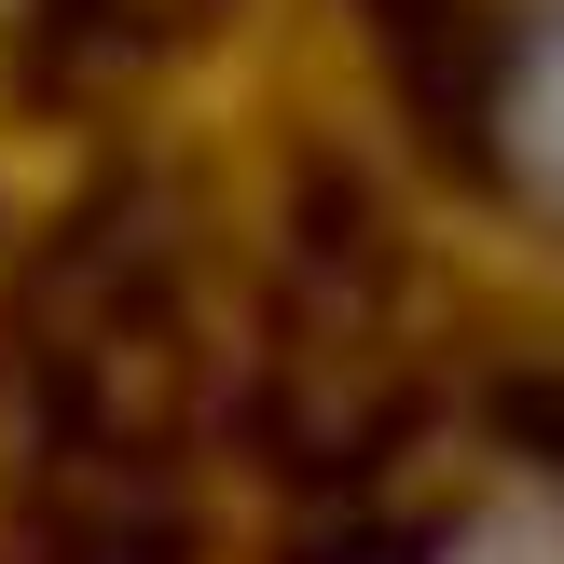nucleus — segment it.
Segmentation results:
<instances>
[{"label": "nucleus", "instance_id": "f257e3e1", "mask_svg": "<svg viewBox=\"0 0 564 564\" xmlns=\"http://www.w3.org/2000/svg\"><path fill=\"white\" fill-rule=\"evenodd\" d=\"M413 69L468 165L564 235V0H455V28H413Z\"/></svg>", "mask_w": 564, "mask_h": 564}]
</instances>
